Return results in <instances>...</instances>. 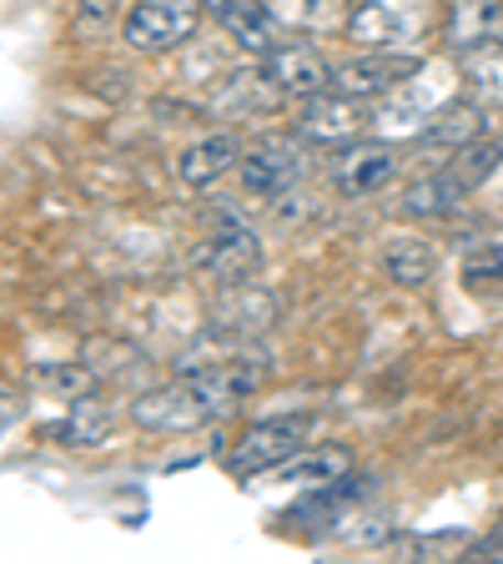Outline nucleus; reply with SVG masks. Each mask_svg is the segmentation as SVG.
<instances>
[{"label":"nucleus","instance_id":"0eeeda50","mask_svg":"<svg viewBox=\"0 0 503 564\" xmlns=\"http://www.w3.org/2000/svg\"><path fill=\"white\" fill-rule=\"evenodd\" d=\"M413 76H423V56L418 51H368L358 61H342L332 66V91L342 96H387L408 86Z\"/></svg>","mask_w":503,"mask_h":564},{"label":"nucleus","instance_id":"f8f14e48","mask_svg":"<svg viewBox=\"0 0 503 564\" xmlns=\"http://www.w3.org/2000/svg\"><path fill=\"white\" fill-rule=\"evenodd\" d=\"M277 313H282L277 297L252 288V282H242V288H222V303H217V323H211V328L232 333V338H262V333L277 323Z\"/></svg>","mask_w":503,"mask_h":564},{"label":"nucleus","instance_id":"4468645a","mask_svg":"<svg viewBox=\"0 0 503 564\" xmlns=\"http://www.w3.org/2000/svg\"><path fill=\"white\" fill-rule=\"evenodd\" d=\"M463 197H469V187L458 182L453 166H444V172L418 176V182L403 192V217H413V223H438V217H453V212L463 207Z\"/></svg>","mask_w":503,"mask_h":564},{"label":"nucleus","instance_id":"f3484780","mask_svg":"<svg viewBox=\"0 0 503 564\" xmlns=\"http://www.w3.org/2000/svg\"><path fill=\"white\" fill-rule=\"evenodd\" d=\"M56 444H70V448H96L106 444V438L117 434V413H111V403L106 399H91V393H81V399H70V413L56 423V429H46Z\"/></svg>","mask_w":503,"mask_h":564},{"label":"nucleus","instance_id":"6ab92c4d","mask_svg":"<svg viewBox=\"0 0 503 564\" xmlns=\"http://www.w3.org/2000/svg\"><path fill=\"white\" fill-rule=\"evenodd\" d=\"M352 458L348 448H303V454H293L287 464L277 469L282 484H303V489H322V484H338L348 479Z\"/></svg>","mask_w":503,"mask_h":564},{"label":"nucleus","instance_id":"dca6fc26","mask_svg":"<svg viewBox=\"0 0 503 564\" xmlns=\"http://www.w3.org/2000/svg\"><path fill=\"white\" fill-rule=\"evenodd\" d=\"M499 21H503L499 0H453L444 11V35H448V46L463 56L473 46H489L493 35H499Z\"/></svg>","mask_w":503,"mask_h":564},{"label":"nucleus","instance_id":"393cba45","mask_svg":"<svg viewBox=\"0 0 503 564\" xmlns=\"http://www.w3.org/2000/svg\"><path fill=\"white\" fill-rule=\"evenodd\" d=\"M11 423H15V403L0 393V429H11Z\"/></svg>","mask_w":503,"mask_h":564},{"label":"nucleus","instance_id":"aec40b11","mask_svg":"<svg viewBox=\"0 0 503 564\" xmlns=\"http://www.w3.org/2000/svg\"><path fill=\"white\" fill-rule=\"evenodd\" d=\"M277 101H282V91L267 82V70H237L232 82H227V91L217 96L222 111H247V117H258V111H267Z\"/></svg>","mask_w":503,"mask_h":564},{"label":"nucleus","instance_id":"5701e85b","mask_svg":"<svg viewBox=\"0 0 503 564\" xmlns=\"http://www.w3.org/2000/svg\"><path fill=\"white\" fill-rule=\"evenodd\" d=\"M328 0H262V11L282 25V31H297V25H313L322 15Z\"/></svg>","mask_w":503,"mask_h":564},{"label":"nucleus","instance_id":"9b49d317","mask_svg":"<svg viewBox=\"0 0 503 564\" xmlns=\"http://www.w3.org/2000/svg\"><path fill=\"white\" fill-rule=\"evenodd\" d=\"M237 162H242V141H237V131H207L201 141H192L187 152L176 156V176L187 182V187H217L227 172H237Z\"/></svg>","mask_w":503,"mask_h":564},{"label":"nucleus","instance_id":"f257e3e1","mask_svg":"<svg viewBox=\"0 0 503 564\" xmlns=\"http://www.w3.org/2000/svg\"><path fill=\"white\" fill-rule=\"evenodd\" d=\"M267 373H272V352L252 343L242 358H232L222 368L176 373L172 383L136 393L131 399V419L141 429H152V434H192V429H207V423L227 419Z\"/></svg>","mask_w":503,"mask_h":564},{"label":"nucleus","instance_id":"7ed1b4c3","mask_svg":"<svg viewBox=\"0 0 503 564\" xmlns=\"http://www.w3.org/2000/svg\"><path fill=\"white\" fill-rule=\"evenodd\" d=\"M428 0H358L348 11V35L368 51H408L428 31Z\"/></svg>","mask_w":503,"mask_h":564},{"label":"nucleus","instance_id":"2eb2a0df","mask_svg":"<svg viewBox=\"0 0 503 564\" xmlns=\"http://www.w3.org/2000/svg\"><path fill=\"white\" fill-rule=\"evenodd\" d=\"M483 137V106L479 101H453V106H438L434 117L418 127V141L434 147V152H463L469 141Z\"/></svg>","mask_w":503,"mask_h":564},{"label":"nucleus","instance_id":"b1692460","mask_svg":"<svg viewBox=\"0 0 503 564\" xmlns=\"http://www.w3.org/2000/svg\"><path fill=\"white\" fill-rule=\"evenodd\" d=\"M117 11H121V0H81V25L86 31H91V25H106Z\"/></svg>","mask_w":503,"mask_h":564},{"label":"nucleus","instance_id":"20e7f679","mask_svg":"<svg viewBox=\"0 0 503 564\" xmlns=\"http://www.w3.org/2000/svg\"><path fill=\"white\" fill-rule=\"evenodd\" d=\"M307 434H313V413H282V419H262L252 423L242 438L227 454V469L232 474H267L282 469L293 454L307 448Z\"/></svg>","mask_w":503,"mask_h":564},{"label":"nucleus","instance_id":"4be33fe9","mask_svg":"<svg viewBox=\"0 0 503 564\" xmlns=\"http://www.w3.org/2000/svg\"><path fill=\"white\" fill-rule=\"evenodd\" d=\"M35 383H46L51 393H61V399H81V393H91L96 373L86 364H41L35 368Z\"/></svg>","mask_w":503,"mask_h":564},{"label":"nucleus","instance_id":"412c9836","mask_svg":"<svg viewBox=\"0 0 503 564\" xmlns=\"http://www.w3.org/2000/svg\"><path fill=\"white\" fill-rule=\"evenodd\" d=\"M463 288L489 293V297L503 293V242H483L463 258Z\"/></svg>","mask_w":503,"mask_h":564},{"label":"nucleus","instance_id":"39448f33","mask_svg":"<svg viewBox=\"0 0 503 564\" xmlns=\"http://www.w3.org/2000/svg\"><path fill=\"white\" fill-rule=\"evenodd\" d=\"M201 272L211 282H222V288H242L262 272L267 252H262V237L258 227H247L242 217H222V223L211 227V237L201 242Z\"/></svg>","mask_w":503,"mask_h":564},{"label":"nucleus","instance_id":"ddd939ff","mask_svg":"<svg viewBox=\"0 0 503 564\" xmlns=\"http://www.w3.org/2000/svg\"><path fill=\"white\" fill-rule=\"evenodd\" d=\"M201 6H207V11L217 15V25H222L242 51H252V56H267V51L277 46L282 25L262 11V0H201Z\"/></svg>","mask_w":503,"mask_h":564},{"label":"nucleus","instance_id":"a211bd4d","mask_svg":"<svg viewBox=\"0 0 503 564\" xmlns=\"http://www.w3.org/2000/svg\"><path fill=\"white\" fill-rule=\"evenodd\" d=\"M383 272L398 288H428L438 272V247L428 237H393L383 247Z\"/></svg>","mask_w":503,"mask_h":564},{"label":"nucleus","instance_id":"1a4fd4ad","mask_svg":"<svg viewBox=\"0 0 503 564\" xmlns=\"http://www.w3.org/2000/svg\"><path fill=\"white\" fill-rule=\"evenodd\" d=\"M262 70L282 96H303L307 101V96L332 91V66L313 46H272L262 56Z\"/></svg>","mask_w":503,"mask_h":564},{"label":"nucleus","instance_id":"423d86ee","mask_svg":"<svg viewBox=\"0 0 503 564\" xmlns=\"http://www.w3.org/2000/svg\"><path fill=\"white\" fill-rule=\"evenodd\" d=\"M303 172H307V156L293 137H262L258 147L242 152V162H237L242 192L247 197H262V202H277L282 192L303 187Z\"/></svg>","mask_w":503,"mask_h":564},{"label":"nucleus","instance_id":"6e6552de","mask_svg":"<svg viewBox=\"0 0 503 564\" xmlns=\"http://www.w3.org/2000/svg\"><path fill=\"white\" fill-rule=\"evenodd\" d=\"M403 156L387 147V141H358L348 152L332 162V187L342 192L348 202H363V197H378L383 187H393Z\"/></svg>","mask_w":503,"mask_h":564},{"label":"nucleus","instance_id":"9d476101","mask_svg":"<svg viewBox=\"0 0 503 564\" xmlns=\"http://www.w3.org/2000/svg\"><path fill=\"white\" fill-rule=\"evenodd\" d=\"M368 106L363 96H342V91H322V96H307L303 117H297V131L307 141H352L358 131L368 127Z\"/></svg>","mask_w":503,"mask_h":564},{"label":"nucleus","instance_id":"f03ea898","mask_svg":"<svg viewBox=\"0 0 503 564\" xmlns=\"http://www.w3.org/2000/svg\"><path fill=\"white\" fill-rule=\"evenodd\" d=\"M201 15H207L201 0H136L121 15V41L141 56H166L201 31Z\"/></svg>","mask_w":503,"mask_h":564}]
</instances>
